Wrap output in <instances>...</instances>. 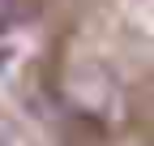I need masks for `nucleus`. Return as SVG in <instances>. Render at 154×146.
I'll return each instance as SVG.
<instances>
[{"label":"nucleus","mask_w":154,"mask_h":146,"mask_svg":"<svg viewBox=\"0 0 154 146\" xmlns=\"http://www.w3.org/2000/svg\"><path fill=\"white\" fill-rule=\"evenodd\" d=\"M9 26H17V9H13V0H0V34Z\"/></svg>","instance_id":"1"},{"label":"nucleus","mask_w":154,"mask_h":146,"mask_svg":"<svg viewBox=\"0 0 154 146\" xmlns=\"http://www.w3.org/2000/svg\"><path fill=\"white\" fill-rule=\"evenodd\" d=\"M0 146H17V138H13V133L5 129V125H0Z\"/></svg>","instance_id":"2"}]
</instances>
